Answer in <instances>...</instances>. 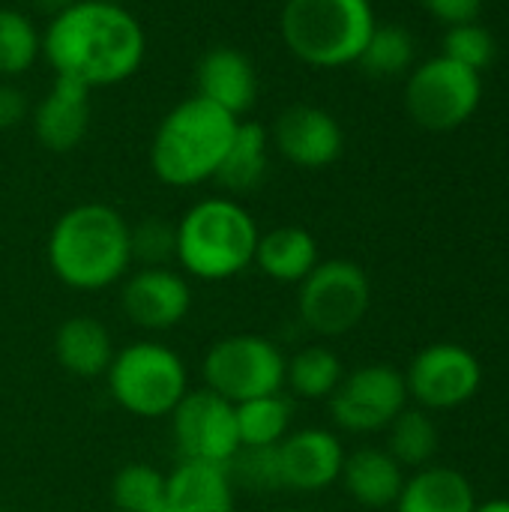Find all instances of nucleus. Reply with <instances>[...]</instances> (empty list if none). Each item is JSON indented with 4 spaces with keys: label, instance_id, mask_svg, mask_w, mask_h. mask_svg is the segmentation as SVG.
I'll use <instances>...</instances> for the list:
<instances>
[{
    "label": "nucleus",
    "instance_id": "obj_1",
    "mask_svg": "<svg viewBox=\"0 0 509 512\" xmlns=\"http://www.w3.org/2000/svg\"><path fill=\"white\" fill-rule=\"evenodd\" d=\"M42 57L57 78H72L90 90L129 81L147 57L141 21L120 3L78 0L48 18Z\"/></svg>",
    "mask_w": 509,
    "mask_h": 512
},
{
    "label": "nucleus",
    "instance_id": "obj_2",
    "mask_svg": "<svg viewBox=\"0 0 509 512\" xmlns=\"http://www.w3.org/2000/svg\"><path fill=\"white\" fill-rule=\"evenodd\" d=\"M48 267L72 291H105L132 267L129 222L111 204L84 201L48 231Z\"/></svg>",
    "mask_w": 509,
    "mask_h": 512
},
{
    "label": "nucleus",
    "instance_id": "obj_3",
    "mask_svg": "<svg viewBox=\"0 0 509 512\" xmlns=\"http://www.w3.org/2000/svg\"><path fill=\"white\" fill-rule=\"evenodd\" d=\"M237 117L204 96L177 102L156 126L150 141V168L159 183L192 189L216 177L228 144L237 132Z\"/></svg>",
    "mask_w": 509,
    "mask_h": 512
},
{
    "label": "nucleus",
    "instance_id": "obj_4",
    "mask_svg": "<svg viewBox=\"0 0 509 512\" xmlns=\"http://www.w3.org/2000/svg\"><path fill=\"white\" fill-rule=\"evenodd\" d=\"M177 228L174 261L201 282H225L240 276L255 261L258 222L252 213L231 195H213L195 201Z\"/></svg>",
    "mask_w": 509,
    "mask_h": 512
},
{
    "label": "nucleus",
    "instance_id": "obj_5",
    "mask_svg": "<svg viewBox=\"0 0 509 512\" xmlns=\"http://www.w3.org/2000/svg\"><path fill=\"white\" fill-rule=\"evenodd\" d=\"M375 24L372 0H285L279 12L285 48L312 69L357 63Z\"/></svg>",
    "mask_w": 509,
    "mask_h": 512
},
{
    "label": "nucleus",
    "instance_id": "obj_6",
    "mask_svg": "<svg viewBox=\"0 0 509 512\" xmlns=\"http://www.w3.org/2000/svg\"><path fill=\"white\" fill-rule=\"evenodd\" d=\"M111 399L132 417L162 420L189 393V372L177 351L162 342H132L114 351L105 372Z\"/></svg>",
    "mask_w": 509,
    "mask_h": 512
},
{
    "label": "nucleus",
    "instance_id": "obj_7",
    "mask_svg": "<svg viewBox=\"0 0 509 512\" xmlns=\"http://www.w3.org/2000/svg\"><path fill=\"white\" fill-rule=\"evenodd\" d=\"M288 357L267 336L234 333L210 345L201 363L204 387L231 405L285 390Z\"/></svg>",
    "mask_w": 509,
    "mask_h": 512
},
{
    "label": "nucleus",
    "instance_id": "obj_8",
    "mask_svg": "<svg viewBox=\"0 0 509 512\" xmlns=\"http://www.w3.org/2000/svg\"><path fill=\"white\" fill-rule=\"evenodd\" d=\"M483 102V78L453 60L432 57L411 69L405 84V108L411 120L429 132L465 126Z\"/></svg>",
    "mask_w": 509,
    "mask_h": 512
},
{
    "label": "nucleus",
    "instance_id": "obj_9",
    "mask_svg": "<svg viewBox=\"0 0 509 512\" xmlns=\"http://www.w3.org/2000/svg\"><path fill=\"white\" fill-rule=\"evenodd\" d=\"M369 303V276L348 258L318 261V267L300 282L297 294L300 321L318 336H345L366 318Z\"/></svg>",
    "mask_w": 509,
    "mask_h": 512
},
{
    "label": "nucleus",
    "instance_id": "obj_10",
    "mask_svg": "<svg viewBox=\"0 0 509 512\" xmlns=\"http://www.w3.org/2000/svg\"><path fill=\"white\" fill-rule=\"evenodd\" d=\"M408 405L405 375L390 363H369L345 375L330 396L333 423L354 435L387 429Z\"/></svg>",
    "mask_w": 509,
    "mask_h": 512
},
{
    "label": "nucleus",
    "instance_id": "obj_11",
    "mask_svg": "<svg viewBox=\"0 0 509 512\" xmlns=\"http://www.w3.org/2000/svg\"><path fill=\"white\" fill-rule=\"evenodd\" d=\"M171 429L180 459L228 465L240 450L237 411L219 393L189 390L171 411Z\"/></svg>",
    "mask_w": 509,
    "mask_h": 512
},
{
    "label": "nucleus",
    "instance_id": "obj_12",
    "mask_svg": "<svg viewBox=\"0 0 509 512\" xmlns=\"http://www.w3.org/2000/svg\"><path fill=\"white\" fill-rule=\"evenodd\" d=\"M483 384V366L480 360L456 345V342H438L423 348L405 375L408 396H414L429 411H450L465 405L477 396Z\"/></svg>",
    "mask_w": 509,
    "mask_h": 512
},
{
    "label": "nucleus",
    "instance_id": "obj_13",
    "mask_svg": "<svg viewBox=\"0 0 509 512\" xmlns=\"http://www.w3.org/2000/svg\"><path fill=\"white\" fill-rule=\"evenodd\" d=\"M270 144L294 168L324 171L339 162L345 150V132L327 108L297 102L279 111V117L273 120Z\"/></svg>",
    "mask_w": 509,
    "mask_h": 512
},
{
    "label": "nucleus",
    "instance_id": "obj_14",
    "mask_svg": "<svg viewBox=\"0 0 509 512\" xmlns=\"http://www.w3.org/2000/svg\"><path fill=\"white\" fill-rule=\"evenodd\" d=\"M120 306L135 327L162 333L183 324L192 309V288L171 267H141L123 282Z\"/></svg>",
    "mask_w": 509,
    "mask_h": 512
},
{
    "label": "nucleus",
    "instance_id": "obj_15",
    "mask_svg": "<svg viewBox=\"0 0 509 512\" xmlns=\"http://www.w3.org/2000/svg\"><path fill=\"white\" fill-rule=\"evenodd\" d=\"M279 480L291 492H324L342 477L345 447L327 429L291 432L279 447Z\"/></svg>",
    "mask_w": 509,
    "mask_h": 512
},
{
    "label": "nucleus",
    "instance_id": "obj_16",
    "mask_svg": "<svg viewBox=\"0 0 509 512\" xmlns=\"http://www.w3.org/2000/svg\"><path fill=\"white\" fill-rule=\"evenodd\" d=\"M195 96L210 99L237 120L258 102V72L249 54L234 45H213L195 63Z\"/></svg>",
    "mask_w": 509,
    "mask_h": 512
},
{
    "label": "nucleus",
    "instance_id": "obj_17",
    "mask_svg": "<svg viewBox=\"0 0 509 512\" xmlns=\"http://www.w3.org/2000/svg\"><path fill=\"white\" fill-rule=\"evenodd\" d=\"M90 87L57 78L48 87V93L33 108V135L36 141L51 153H69L75 150L87 129H90Z\"/></svg>",
    "mask_w": 509,
    "mask_h": 512
},
{
    "label": "nucleus",
    "instance_id": "obj_18",
    "mask_svg": "<svg viewBox=\"0 0 509 512\" xmlns=\"http://www.w3.org/2000/svg\"><path fill=\"white\" fill-rule=\"evenodd\" d=\"M165 495L171 512H234L237 486L228 465L180 459V465L165 474Z\"/></svg>",
    "mask_w": 509,
    "mask_h": 512
},
{
    "label": "nucleus",
    "instance_id": "obj_19",
    "mask_svg": "<svg viewBox=\"0 0 509 512\" xmlns=\"http://www.w3.org/2000/svg\"><path fill=\"white\" fill-rule=\"evenodd\" d=\"M54 357L63 372L75 378H105L114 360V342L102 321L90 315L66 318L54 333Z\"/></svg>",
    "mask_w": 509,
    "mask_h": 512
},
{
    "label": "nucleus",
    "instance_id": "obj_20",
    "mask_svg": "<svg viewBox=\"0 0 509 512\" xmlns=\"http://www.w3.org/2000/svg\"><path fill=\"white\" fill-rule=\"evenodd\" d=\"M318 261L321 255H318V240L312 237V231L300 225H279L258 237L252 264L273 282L300 285L318 267Z\"/></svg>",
    "mask_w": 509,
    "mask_h": 512
},
{
    "label": "nucleus",
    "instance_id": "obj_21",
    "mask_svg": "<svg viewBox=\"0 0 509 512\" xmlns=\"http://www.w3.org/2000/svg\"><path fill=\"white\" fill-rule=\"evenodd\" d=\"M342 486L345 492L369 510H384L399 501V492L405 486L402 465L378 447H363L351 456H345L342 465Z\"/></svg>",
    "mask_w": 509,
    "mask_h": 512
},
{
    "label": "nucleus",
    "instance_id": "obj_22",
    "mask_svg": "<svg viewBox=\"0 0 509 512\" xmlns=\"http://www.w3.org/2000/svg\"><path fill=\"white\" fill-rule=\"evenodd\" d=\"M270 132L258 120H240L228 144V153L216 171V183L234 198L255 192L270 171Z\"/></svg>",
    "mask_w": 509,
    "mask_h": 512
},
{
    "label": "nucleus",
    "instance_id": "obj_23",
    "mask_svg": "<svg viewBox=\"0 0 509 512\" xmlns=\"http://www.w3.org/2000/svg\"><path fill=\"white\" fill-rule=\"evenodd\" d=\"M396 512H474L477 495L465 474L453 468H423L405 480Z\"/></svg>",
    "mask_w": 509,
    "mask_h": 512
},
{
    "label": "nucleus",
    "instance_id": "obj_24",
    "mask_svg": "<svg viewBox=\"0 0 509 512\" xmlns=\"http://www.w3.org/2000/svg\"><path fill=\"white\" fill-rule=\"evenodd\" d=\"M234 411H237L240 447H279L291 435L294 405L282 393L240 402L234 405Z\"/></svg>",
    "mask_w": 509,
    "mask_h": 512
},
{
    "label": "nucleus",
    "instance_id": "obj_25",
    "mask_svg": "<svg viewBox=\"0 0 509 512\" xmlns=\"http://www.w3.org/2000/svg\"><path fill=\"white\" fill-rule=\"evenodd\" d=\"M414 57H417V42L411 30H405L402 24H375L363 54L357 57V66L363 69V75L387 81L411 72Z\"/></svg>",
    "mask_w": 509,
    "mask_h": 512
},
{
    "label": "nucleus",
    "instance_id": "obj_26",
    "mask_svg": "<svg viewBox=\"0 0 509 512\" xmlns=\"http://www.w3.org/2000/svg\"><path fill=\"white\" fill-rule=\"evenodd\" d=\"M345 378V366L336 351L324 345H309L288 360L285 387H291L300 399H330Z\"/></svg>",
    "mask_w": 509,
    "mask_h": 512
},
{
    "label": "nucleus",
    "instance_id": "obj_27",
    "mask_svg": "<svg viewBox=\"0 0 509 512\" xmlns=\"http://www.w3.org/2000/svg\"><path fill=\"white\" fill-rule=\"evenodd\" d=\"M42 57V33L27 12L0 6V81H12L33 69Z\"/></svg>",
    "mask_w": 509,
    "mask_h": 512
},
{
    "label": "nucleus",
    "instance_id": "obj_28",
    "mask_svg": "<svg viewBox=\"0 0 509 512\" xmlns=\"http://www.w3.org/2000/svg\"><path fill=\"white\" fill-rule=\"evenodd\" d=\"M111 504L120 512H171L165 474L144 462L123 465L111 480Z\"/></svg>",
    "mask_w": 509,
    "mask_h": 512
},
{
    "label": "nucleus",
    "instance_id": "obj_29",
    "mask_svg": "<svg viewBox=\"0 0 509 512\" xmlns=\"http://www.w3.org/2000/svg\"><path fill=\"white\" fill-rule=\"evenodd\" d=\"M390 441L387 453L402 465V468H426L432 456L438 453V426L426 411H411L405 408L390 426Z\"/></svg>",
    "mask_w": 509,
    "mask_h": 512
},
{
    "label": "nucleus",
    "instance_id": "obj_30",
    "mask_svg": "<svg viewBox=\"0 0 509 512\" xmlns=\"http://www.w3.org/2000/svg\"><path fill=\"white\" fill-rule=\"evenodd\" d=\"M447 60L465 66V69H474V72H483L495 54H498V45H495V36L477 24V21H468V24H453L447 27L444 33V51H441Z\"/></svg>",
    "mask_w": 509,
    "mask_h": 512
},
{
    "label": "nucleus",
    "instance_id": "obj_31",
    "mask_svg": "<svg viewBox=\"0 0 509 512\" xmlns=\"http://www.w3.org/2000/svg\"><path fill=\"white\" fill-rule=\"evenodd\" d=\"M228 474L234 486L246 492H279V453L276 447H240L237 456L228 462Z\"/></svg>",
    "mask_w": 509,
    "mask_h": 512
},
{
    "label": "nucleus",
    "instance_id": "obj_32",
    "mask_svg": "<svg viewBox=\"0 0 509 512\" xmlns=\"http://www.w3.org/2000/svg\"><path fill=\"white\" fill-rule=\"evenodd\" d=\"M129 249L132 261H138L141 267H168L177 249V228L159 216L129 225Z\"/></svg>",
    "mask_w": 509,
    "mask_h": 512
},
{
    "label": "nucleus",
    "instance_id": "obj_33",
    "mask_svg": "<svg viewBox=\"0 0 509 512\" xmlns=\"http://www.w3.org/2000/svg\"><path fill=\"white\" fill-rule=\"evenodd\" d=\"M420 3L426 6V12L432 18H438L447 27L477 21V15L483 9V0H420Z\"/></svg>",
    "mask_w": 509,
    "mask_h": 512
},
{
    "label": "nucleus",
    "instance_id": "obj_34",
    "mask_svg": "<svg viewBox=\"0 0 509 512\" xmlns=\"http://www.w3.org/2000/svg\"><path fill=\"white\" fill-rule=\"evenodd\" d=\"M27 117V96L21 93L18 84L0 81V132L15 129Z\"/></svg>",
    "mask_w": 509,
    "mask_h": 512
},
{
    "label": "nucleus",
    "instance_id": "obj_35",
    "mask_svg": "<svg viewBox=\"0 0 509 512\" xmlns=\"http://www.w3.org/2000/svg\"><path fill=\"white\" fill-rule=\"evenodd\" d=\"M36 12H42L45 18H54L60 12H66L69 6H75L78 0H27Z\"/></svg>",
    "mask_w": 509,
    "mask_h": 512
},
{
    "label": "nucleus",
    "instance_id": "obj_36",
    "mask_svg": "<svg viewBox=\"0 0 509 512\" xmlns=\"http://www.w3.org/2000/svg\"><path fill=\"white\" fill-rule=\"evenodd\" d=\"M474 512H509L507 498H498V501H486V504H477Z\"/></svg>",
    "mask_w": 509,
    "mask_h": 512
},
{
    "label": "nucleus",
    "instance_id": "obj_37",
    "mask_svg": "<svg viewBox=\"0 0 509 512\" xmlns=\"http://www.w3.org/2000/svg\"><path fill=\"white\" fill-rule=\"evenodd\" d=\"M105 3H120V6H126L129 0H105Z\"/></svg>",
    "mask_w": 509,
    "mask_h": 512
},
{
    "label": "nucleus",
    "instance_id": "obj_38",
    "mask_svg": "<svg viewBox=\"0 0 509 512\" xmlns=\"http://www.w3.org/2000/svg\"><path fill=\"white\" fill-rule=\"evenodd\" d=\"M285 512H306V510H285Z\"/></svg>",
    "mask_w": 509,
    "mask_h": 512
},
{
    "label": "nucleus",
    "instance_id": "obj_39",
    "mask_svg": "<svg viewBox=\"0 0 509 512\" xmlns=\"http://www.w3.org/2000/svg\"><path fill=\"white\" fill-rule=\"evenodd\" d=\"M0 512H6V510H3V507H0Z\"/></svg>",
    "mask_w": 509,
    "mask_h": 512
}]
</instances>
